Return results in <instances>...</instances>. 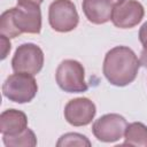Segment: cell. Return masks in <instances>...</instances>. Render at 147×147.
Here are the masks:
<instances>
[{"instance_id":"6da1fadb","label":"cell","mask_w":147,"mask_h":147,"mask_svg":"<svg viewBox=\"0 0 147 147\" xmlns=\"http://www.w3.org/2000/svg\"><path fill=\"white\" fill-rule=\"evenodd\" d=\"M140 65L138 56L130 47L116 46L105 55L102 71L111 85L123 87L136 79Z\"/></svg>"},{"instance_id":"7a4b0ae2","label":"cell","mask_w":147,"mask_h":147,"mask_svg":"<svg viewBox=\"0 0 147 147\" xmlns=\"http://www.w3.org/2000/svg\"><path fill=\"white\" fill-rule=\"evenodd\" d=\"M41 30V10L36 3H17L0 16V33L16 38L22 33L38 34Z\"/></svg>"},{"instance_id":"3957f363","label":"cell","mask_w":147,"mask_h":147,"mask_svg":"<svg viewBox=\"0 0 147 147\" xmlns=\"http://www.w3.org/2000/svg\"><path fill=\"white\" fill-rule=\"evenodd\" d=\"M38 92V84L32 75L15 72L9 75L2 84V94L9 101L26 103L33 100Z\"/></svg>"},{"instance_id":"277c9868","label":"cell","mask_w":147,"mask_h":147,"mask_svg":"<svg viewBox=\"0 0 147 147\" xmlns=\"http://www.w3.org/2000/svg\"><path fill=\"white\" fill-rule=\"evenodd\" d=\"M55 80L59 87L67 93H83L88 90L85 82V69L76 60L62 61L56 69Z\"/></svg>"},{"instance_id":"5b68a950","label":"cell","mask_w":147,"mask_h":147,"mask_svg":"<svg viewBox=\"0 0 147 147\" xmlns=\"http://www.w3.org/2000/svg\"><path fill=\"white\" fill-rule=\"evenodd\" d=\"M48 22L56 32H70L79 22V15L71 0H54L48 8Z\"/></svg>"},{"instance_id":"8992f818","label":"cell","mask_w":147,"mask_h":147,"mask_svg":"<svg viewBox=\"0 0 147 147\" xmlns=\"http://www.w3.org/2000/svg\"><path fill=\"white\" fill-rule=\"evenodd\" d=\"M44 67V52L32 42L20 45L11 59V68L15 72L37 75Z\"/></svg>"},{"instance_id":"52a82bcc","label":"cell","mask_w":147,"mask_h":147,"mask_svg":"<svg viewBox=\"0 0 147 147\" xmlns=\"http://www.w3.org/2000/svg\"><path fill=\"white\" fill-rule=\"evenodd\" d=\"M127 122L119 114H106L92 125L94 137L102 142H115L124 136Z\"/></svg>"},{"instance_id":"ba28073f","label":"cell","mask_w":147,"mask_h":147,"mask_svg":"<svg viewBox=\"0 0 147 147\" xmlns=\"http://www.w3.org/2000/svg\"><path fill=\"white\" fill-rule=\"evenodd\" d=\"M145 15L144 6L137 0H125L113 9L111 22L119 29H131L138 25Z\"/></svg>"},{"instance_id":"9c48e42d","label":"cell","mask_w":147,"mask_h":147,"mask_svg":"<svg viewBox=\"0 0 147 147\" xmlns=\"http://www.w3.org/2000/svg\"><path fill=\"white\" fill-rule=\"evenodd\" d=\"M63 114L70 125L85 126L93 121L96 114V107L88 98H76L68 101Z\"/></svg>"},{"instance_id":"30bf717a","label":"cell","mask_w":147,"mask_h":147,"mask_svg":"<svg viewBox=\"0 0 147 147\" xmlns=\"http://www.w3.org/2000/svg\"><path fill=\"white\" fill-rule=\"evenodd\" d=\"M116 6L114 0H83V13L93 24H105L111 20L113 9Z\"/></svg>"},{"instance_id":"8fae6325","label":"cell","mask_w":147,"mask_h":147,"mask_svg":"<svg viewBox=\"0 0 147 147\" xmlns=\"http://www.w3.org/2000/svg\"><path fill=\"white\" fill-rule=\"evenodd\" d=\"M28 127V116L14 108L3 110L0 115V132L2 136H16Z\"/></svg>"},{"instance_id":"7c38bea8","label":"cell","mask_w":147,"mask_h":147,"mask_svg":"<svg viewBox=\"0 0 147 147\" xmlns=\"http://www.w3.org/2000/svg\"><path fill=\"white\" fill-rule=\"evenodd\" d=\"M123 145L147 147V126L141 122H133L126 125Z\"/></svg>"},{"instance_id":"4fadbf2b","label":"cell","mask_w":147,"mask_h":147,"mask_svg":"<svg viewBox=\"0 0 147 147\" xmlns=\"http://www.w3.org/2000/svg\"><path fill=\"white\" fill-rule=\"evenodd\" d=\"M2 142L7 147H34L37 146V137L31 129L26 127L16 136H2Z\"/></svg>"},{"instance_id":"5bb4252c","label":"cell","mask_w":147,"mask_h":147,"mask_svg":"<svg viewBox=\"0 0 147 147\" xmlns=\"http://www.w3.org/2000/svg\"><path fill=\"white\" fill-rule=\"evenodd\" d=\"M57 147H63V146H91V141L84 134L77 133V132H68L65 134H62L57 142Z\"/></svg>"},{"instance_id":"9a60e30c","label":"cell","mask_w":147,"mask_h":147,"mask_svg":"<svg viewBox=\"0 0 147 147\" xmlns=\"http://www.w3.org/2000/svg\"><path fill=\"white\" fill-rule=\"evenodd\" d=\"M0 39H1V60H5L6 56L8 55V53L10 52V48H11V45H10V41H9V38L1 34L0 36Z\"/></svg>"},{"instance_id":"2e32d148","label":"cell","mask_w":147,"mask_h":147,"mask_svg":"<svg viewBox=\"0 0 147 147\" xmlns=\"http://www.w3.org/2000/svg\"><path fill=\"white\" fill-rule=\"evenodd\" d=\"M139 40L144 47H147V22H145L139 29Z\"/></svg>"},{"instance_id":"e0dca14e","label":"cell","mask_w":147,"mask_h":147,"mask_svg":"<svg viewBox=\"0 0 147 147\" xmlns=\"http://www.w3.org/2000/svg\"><path fill=\"white\" fill-rule=\"evenodd\" d=\"M140 64L145 68H147V47H144V49L140 53Z\"/></svg>"},{"instance_id":"ac0fdd59","label":"cell","mask_w":147,"mask_h":147,"mask_svg":"<svg viewBox=\"0 0 147 147\" xmlns=\"http://www.w3.org/2000/svg\"><path fill=\"white\" fill-rule=\"evenodd\" d=\"M42 1L44 0H17V3H36L40 6Z\"/></svg>"},{"instance_id":"d6986e66","label":"cell","mask_w":147,"mask_h":147,"mask_svg":"<svg viewBox=\"0 0 147 147\" xmlns=\"http://www.w3.org/2000/svg\"><path fill=\"white\" fill-rule=\"evenodd\" d=\"M115 2H116V5H118V3H121V2H123V1H125V0H114Z\"/></svg>"}]
</instances>
